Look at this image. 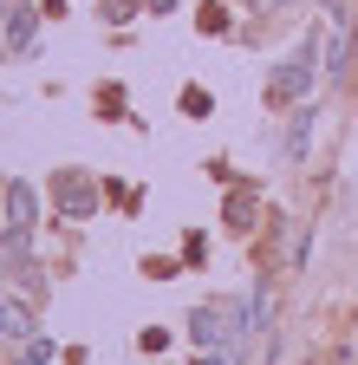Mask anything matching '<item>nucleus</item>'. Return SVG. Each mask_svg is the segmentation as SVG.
<instances>
[{
    "instance_id": "1",
    "label": "nucleus",
    "mask_w": 358,
    "mask_h": 365,
    "mask_svg": "<svg viewBox=\"0 0 358 365\" xmlns=\"http://www.w3.org/2000/svg\"><path fill=\"white\" fill-rule=\"evenodd\" d=\"M312 78H320V66H312V39H300V53H287L274 72H267V98L274 105H293L312 91Z\"/></svg>"
},
{
    "instance_id": "2",
    "label": "nucleus",
    "mask_w": 358,
    "mask_h": 365,
    "mask_svg": "<svg viewBox=\"0 0 358 365\" xmlns=\"http://www.w3.org/2000/svg\"><path fill=\"white\" fill-rule=\"evenodd\" d=\"M53 202H59L65 222H92V209H98V182L85 176V170H59V176H53Z\"/></svg>"
},
{
    "instance_id": "3",
    "label": "nucleus",
    "mask_w": 358,
    "mask_h": 365,
    "mask_svg": "<svg viewBox=\"0 0 358 365\" xmlns=\"http://www.w3.org/2000/svg\"><path fill=\"white\" fill-rule=\"evenodd\" d=\"M235 313H241V300H235V307H196V313H189V339H196V346L235 339Z\"/></svg>"
},
{
    "instance_id": "4",
    "label": "nucleus",
    "mask_w": 358,
    "mask_h": 365,
    "mask_svg": "<svg viewBox=\"0 0 358 365\" xmlns=\"http://www.w3.org/2000/svg\"><path fill=\"white\" fill-rule=\"evenodd\" d=\"M7 222H14V228H33V222H39V196H33V182H7Z\"/></svg>"
},
{
    "instance_id": "5",
    "label": "nucleus",
    "mask_w": 358,
    "mask_h": 365,
    "mask_svg": "<svg viewBox=\"0 0 358 365\" xmlns=\"http://www.w3.org/2000/svg\"><path fill=\"white\" fill-rule=\"evenodd\" d=\"M0 339H20V346L33 339V313L20 300H0Z\"/></svg>"
},
{
    "instance_id": "6",
    "label": "nucleus",
    "mask_w": 358,
    "mask_h": 365,
    "mask_svg": "<svg viewBox=\"0 0 358 365\" xmlns=\"http://www.w3.org/2000/svg\"><path fill=\"white\" fill-rule=\"evenodd\" d=\"M33 39H39V20H33V7H14V14H7V46H14V53H26Z\"/></svg>"
},
{
    "instance_id": "7",
    "label": "nucleus",
    "mask_w": 358,
    "mask_h": 365,
    "mask_svg": "<svg viewBox=\"0 0 358 365\" xmlns=\"http://www.w3.org/2000/svg\"><path fill=\"white\" fill-rule=\"evenodd\" d=\"M254 209H260V196H254V190H235V196H228V228H241V235H248V228H254Z\"/></svg>"
},
{
    "instance_id": "8",
    "label": "nucleus",
    "mask_w": 358,
    "mask_h": 365,
    "mask_svg": "<svg viewBox=\"0 0 358 365\" xmlns=\"http://www.w3.org/2000/svg\"><path fill=\"white\" fill-rule=\"evenodd\" d=\"M306 137H312V111L293 118V130H287V157H306Z\"/></svg>"
},
{
    "instance_id": "9",
    "label": "nucleus",
    "mask_w": 358,
    "mask_h": 365,
    "mask_svg": "<svg viewBox=\"0 0 358 365\" xmlns=\"http://www.w3.org/2000/svg\"><path fill=\"white\" fill-rule=\"evenodd\" d=\"M183 111H189V118H209V111H215V98H209L202 85H189V91H183Z\"/></svg>"
},
{
    "instance_id": "10",
    "label": "nucleus",
    "mask_w": 358,
    "mask_h": 365,
    "mask_svg": "<svg viewBox=\"0 0 358 365\" xmlns=\"http://www.w3.org/2000/svg\"><path fill=\"white\" fill-rule=\"evenodd\" d=\"M20 365H53V346H46V339H26V352H20Z\"/></svg>"
},
{
    "instance_id": "11",
    "label": "nucleus",
    "mask_w": 358,
    "mask_h": 365,
    "mask_svg": "<svg viewBox=\"0 0 358 365\" xmlns=\"http://www.w3.org/2000/svg\"><path fill=\"white\" fill-rule=\"evenodd\" d=\"M196 365H235V359H228V352H202Z\"/></svg>"
},
{
    "instance_id": "12",
    "label": "nucleus",
    "mask_w": 358,
    "mask_h": 365,
    "mask_svg": "<svg viewBox=\"0 0 358 365\" xmlns=\"http://www.w3.org/2000/svg\"><path fill=\"white\" fill-rule=\"evenodd\" d=\"M144 7H150V14H176V0H144Z\"/></svg>"
},
{
    "instance_id": "13",
    "label": "nucleus",
    "mask_w": 358,
    "mask_h": 365,
    "mask_svg": "<svg viewBox=\"0 0 358 365\" xmlns=\"http://www.w3.org/2000/svg\"><path fill=\"white\" fill-rule=\"evenodd\" d=\"M248 7H300V0H248Z\"/></svg>"
},
{
    "instance_id": "14",
    "label": "nucleus",
    "mask_w": 358,
    "mask_h": 365,
    "mask_svg": "<svg viewBox=\"0 0 358 365\" xmlns=\"http://www.w3.org/2000/svg\"><path fill=\"white\" fill-rule=\"evenodd\" d=\"M326 7H332V14H339V20H345V0H326Z\"/></svg>"
},
{
    "instance_id": "15",
    "label": "nucleus",
    "mask_w": 358,
    "mask_h": 365,
    "mask_svg": "<svg viewBox=\"0 0 358 365\" xmlns=\"http://www.w3.org/2000/svg\"><path fill=\"white\" fill-rule=\"evenodd\" d=\"M0 14H7V0H0Z\"/></svg>"
}]
</instances>
